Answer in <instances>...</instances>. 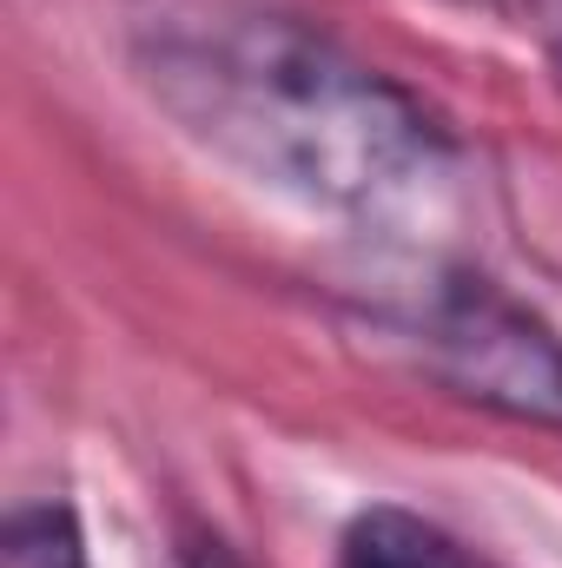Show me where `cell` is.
I'll return each instance as SVG.
<instances>
[{
  "label": "cell",
  "mask_w": 562,
  "mask_h": 568,
  "mask_svg": "<svg viewBox=\"0 0 562 568\" xmlns=\"http://www.w3.org/2000/svg\"><path fill=\"white\" fill-rule=\"evenodd\" d=\"M152 93L245 172L338 212H384L443 165L418 100L284 13H192L145 33Z\"/></svg>",
  "instance_id": "6da1fadb"
},
{
  "label": "cell",
  "mask_w": 562,
  "mask_h": 568,
  "mask_svg": "<svg viewBox=\"0 0 562 568\" xmlns=\"http://www.w3.org/2000/svg\"><path fill=\"white\" fill-rule=\"evenodd\" d=\"M411 337L430 377H443L456 397L516 424L562 429V337L503 284L476 272L436 278L411 317Z\"/></svg>",
  "instance_id": "7a4b0ae2"
},
{
  "label": "cell",
  "mask_w": 562,
  "mask_h": 568,
  "mask_svg": "<svg viewBox=\"0 0 562 568\" xmlns=\"http://www.w3.org/2000/svg\"><path fill=\"white\" fill-rule=\"evenodd\" d=\"M338 568H470V556L411 509H364L338 542Z\"/></svg>",
  "instance_id": "3957f363"
},
{
  "label": "cell",
  "mask_w": 562,
  "mask_h": 568,
  "mask_svg": "<svg viewBox=\"0 0 562 568\" xmlns=\"http://www.w3.org/2000/svg\"><path fill=\"white\" fill-rule=\"evenodd\" d=\"M0 568H87V536L67 503H20L0 529Z\"/></svg>",
  "instance_id": "277c9868"
},
{
  "label": "cell",
  "mask_w": 562,
  "mask_h": 568,
  "mask_svg": "<svg viewBox=\"0 0 562 568\" xmlns=\"http://www.w3.org/2000/svg\"><path fill=\"white\" fill-rule=\"evenodd\" d=\"M483 7L516 13V20H536V27H543V40L562 53V0H483Z\"/></svg>",
  "instance_id": "5b68a950"
},
{
  "label": "cell",
  "mask_w": 562,
  "mask_h": 568,
  "mask_svg": "<svg viewBox=\"0 0 562 568\" xmlns=\"http://www.w3.org/2000/svg\"><path fill=\"white\" fill-rule=\"evenodd\" d=\"M179 568H232L219 549H192V556H179Z\"/></svg>",
  "instance_id": "8992f818"
}]
</instances>
